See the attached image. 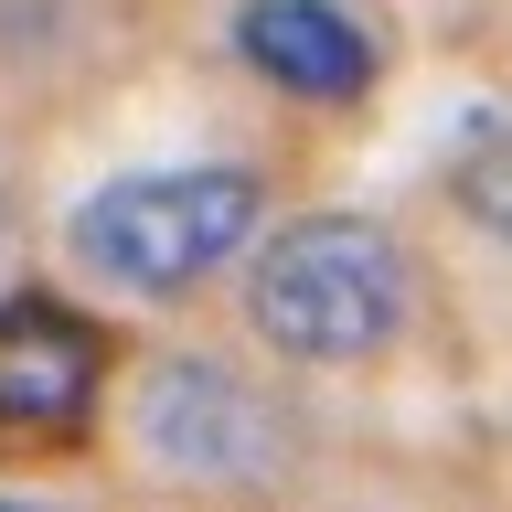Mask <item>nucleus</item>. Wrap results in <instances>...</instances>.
Returning <instances> with one entry per match:
<instances>
[{"mask_svg": "<svg viewBox=\"0 0 512 512\" xmlns=\"http://www.w3.org/2000/svg\"><path fill=\"white\" fill-rule=\"evenodd\" d=\"M416 320V256L384 214H288L246 246V331L299 374H342L384 363Z\"/></svg>", "mask_w": 512, "mask_h": 512, "instance_id": "1", "label": "nucleus"}, {"mask_svg": "<svg viewBox=\"0 0 512 512\" xmlns=\"http://www.w3.org/2000/svg\"><path fill=\"white\" fill-rule=\"evenodd\" d=\"M267 235V171L256 160H160V171H107L64 214V256L128 299H192Z\"/></svg>", "mask_w": 512, "mask_h": 512, "instance_id": "2", "label": "nucleus"}, {"mask_svg": "<svg viewBox=\"0 0 512 512\" xmlns=\"http://www.w3.org/2000/svg\"><path fill=\"white\" fill-rule=\"evenodd\" d=\"M128 438L139 459L171 480H214V491H256V480L288 470V438L299 416L224 352H160L139 395H128Z\"/></svg>", "mask_w": 512, "mask_h": 512, "instance_id": "3", "label": "nucleus"}, {"mask_svg": "<svg viewBox=\"0 0 512 512\" xmlns=\"http://www.w3.org/2000/svg\"><path fill=\"white\" fill-rule=\"evenodd\" d=\"M107 320H86L54 288H11L0 299V459H64L96 438L107 416Z\"/></svg>", "mask_w": 512, "mask_h": 512, "instance_id": "4", "label": "nucleus"}, {"mask_svg": "<svg viewBox=\"0 0 512 512\" xmlns=\"http://www.w3.org/2000/svg\"><path fill=\"white\" fill-rule=\"evenodd\" d=\"M235 64L299 107H363L384 86V43L352 0H235Z\"/></svg>", "mask_w": 512, "mask_h": 512, "instance_id": "5", "label": "nucleus"}, {"mask_svg": "<svg viewBox=\"0 0 512 512\" xmlns=\"http://www.w3.org/2000/svg\"><path fill=\"white\" fill-rule=\"evenodd\" d=\"M448 203H459V224H480V235L512 256V118L470 128V150L448 160Z\"/></svg>", "mask_w": 512, "mask_h": 512, "instance_id": "6", "label": "nucleus"}, {"mask_svg": "<svg viewBox=\"0 0 512 512\" xmlns=\"http://www.w3.org/2000/svg\"><path fill=\"white\" fill-rule=\"evenodd\" d=\"M0 235H11V171H0Z\"/></svg>", "mask_w": 512, "mask_h": 512, "instance_id": "7", "label": "nucleus"}, {"mask_svg": "<svg viewBox=\"0 0 512 512\" xmlns=\"http://www.w3.org/2000/svg\"><path fill=\"white\" fill-rule=\"evenodd\" d=\"M0 512H43V502H11V491H0Z\"/></svg>", "mask_w": 512, "mask_h": 512, "instance_id": "8", "label": "nucleus"}]
</instances>
